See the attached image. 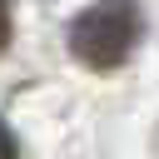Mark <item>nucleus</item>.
<instances>
[{"mask_svg": "<svg viewBox=\"0 0 159 159\" xmlns=\"http://www.w3.org/2000/svg\"><path fill=\"white\" fill-rule=\"evenodd\" d=\"M144 35V15L134 0H94L89 10H80L70 20V55L84 65V70H119L134 45Z\"/></svg>", "mask_w": 159, "mask_h": 159, "instance_id": "f257e3e1", "label": "nucleus"}, {"mask_svg": "<svg viewBox=\"0 0 159 159\" xmlns=\"http://www.w3.org/2000/svg\"><path fill=\"white\" fill-rule=\"evenodd\" d=\"M0 159H20V139H15V129L0 119Z\"/></svg>", "mask_w": 159, "mask_h": 159, "instance_id": "f03ea898", "label": "nucleus"}, {"mask_svg": "<svg viewBox=\"0 0 159 159\" xmlns=\"http://www.w3.org/2000/svg\"><path fill=\"white\" fill-rule=\"evenodd\" d=\"M5 45H10V5L0 0V50H5Z\"/></svg>", "mask_w": 159, "mask_h": 159, "instance_id": "7ed1b4c3", "label": "nucleus"}]
</instances>
